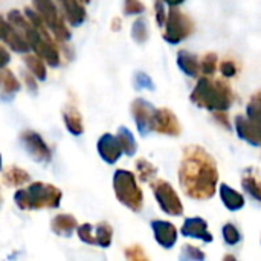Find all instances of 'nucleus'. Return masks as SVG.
Returning <instances> with one entry per match:
<instances>
[{
	"mask_svg": "<svg viewBox=\"0 0 261 261\" xmlns=\"http://www.w3.org/2000/svg\"><path fill=\"white\" fill-rule=\"evenodd\" d=\"M179 180L188 197L196 200L211 199L219 180L214 159L197 145L187 147L179 168Z\"/></svg>",
	"mask_w": 261,
	"mask_h": 261,
	"instance_id": "nucleus-1",
	"label": "nucleus"
},
{
	"mask_svg": "<svg viewBox=\"0 0 261 261\" xmlns=\"http://www.w3.org/2000/svg\"><path fill=\"white\" fill-rule=\"evenodd\" d=\"M191 101L210 112H226L232 104V92L223 81H213L211 78H200L196 84Z\"/></svg>",
	"mask_w": 261,
	"mask_h": 261,
	"instance_id": "nucleus-2",
	"label": "nucleus"
},
{
	"mask_svg": "<svg viewBox=\"0 0 261 261\" xmlns=\"http://www.w3.org/2000/svg\"><path fill=\"white\" fill-rule=\"evenodd\" d=\"M61 197L63 194L57 187L35 182L24 190H18L14 196V202L21 211H34L41 208L55 210L61 205Z\"/></svg>",
	"mask_w": 261,
	"mask_h": 261,
	"instance_id": "nucleus-3",
	"label": "nucleus"
},
{
	"mask_svg": "<svg viewBox=\"0 0 261 261\" xmlns=\"http://www.w3.org/2000/svg\"><path fill=\"white\" fill-rule=\"evenodd\" d=\"M113 190L118 200L124 206L132 210L133 213H139L142 210L144 196L136 184V177L133 173L127 170H116L113 176Z\"/></svg>",
	"mask_w": 261,
	"mask_h": 261,
	"instance_id": "nucleus-4",
	"label": "nucleus"
},
{
	"mask_svg": "<svg viewBox=\"0 0 261 261\" xmlns=\"http://www.w3.org/2000/svg\"><path fill=\"white\" fill-rule=\"evenodd\" d=\"M35 11L43 18L44 24L55 34L60 41H67L70 38V31L64 24V18L61 17L54 0H32Z\"/></svg>",
	"mask_w": 261,
	"mask_h": 261,
	"instance_id": "nucleus-5",
	"label": "nucleus"
},
{
	"mask_svg": "<svg viewBox=\"0 0 261 261\" xmlns=\"http://www.w3.org/2000/svg\"><path fill=\"white\" fill-rule=\"evenodd\" d=\"M164 26H165V32L162 35H164L165 41H168L170 44H177V43L184 41L187 37L191 35V32L194 29L191 18L174 6L168 12Z\"/></svg>",
	"mask_w": 261,
	"mask_h": 261,
	"instance_id": "nucleus-6",
	"label": "nucleus"
},
{
	"mask_svg": "<svg viewBox=\"0 0 261 261\" xmlns=\"http://www.w3.org/2000/svg\"><path fill=\"white\" fill-rule=\"evenodd\" d=\"M153 193L161 206V210L168 216H182L184 206L182 202L174 191V188L167 180H156L153 182Z\"/></svg>",
	"mask_w": 261,
	"mask_h": 261,
	"instance_id": "nucleus-7",
	"label": "nucleus"
},
{
	"mask_svg": "<svg viewBox=\"0 0 261 261\" xmlns=\"http://www.w3.org/2000/svg\"><path fill=\"white\" fill-rule=\"evenodd\" d=\"M20 142L23 145V148L26 150V153L40 164H47L52 159V153L50 148L47 147V144L43 141V138L32 130H24L20 135Z\"/></svg>",
	"mask_w": 261,
	"mask_h": 261,
	"instance_id": "nucleus-8",
	"label": "nucleus"
},
{
	"mask_svg": "<svg viewBox=\"0 0 261 261\" xmlns=\"http://www.w3.org/2000/svg\"><path fill=\"white\" fill-rule=\"evenodd\" d=\"M151 132H158L168 136L180 135V124L176 115L168 109H154L151 118Z\"/></svg>",
	"mask_w": 261,
	"mask_h": 261,
	"instance_id": "nucleus-9",
	"label": "nucleus"
},
{
	"mask_svg": "<svg viewBox=\"0 0 261 261\" xmlns=\"http://www.w3.org/2000/svg\"><path fill=\"white\" fill-rule=\"evenodd\" d=\"M153 113H154V107L142 99V98H138L133 101L132 104V115H133V119L138 125V130L142 136H147L150 132H151V118H153Z\"/></svg>",
	"mask_w": 261,
	"mask_h": 261,
	"instance_id": "nucleus-10",
	"label": "nucleus"
},
{
	"mask_svg": "<svg viewBox=\"0 0 261 261\" xmlns=\"http://www.w3.org/2000/svg\"><path fill=\"white\" fill-rule=\"evenodd\" d=\"M98 153L101 156V159L104 162H107L109 165H113L115 162H118V159L122 156V147L119 144L118 136H113L110 133H106L99 138L98 141Z\"/></svg>",
	"mask_w": 261,
	"mask_h": 261,
	"instance_id": "nucleus-11",
	"label": "nucleus"
},
{
	"mask_svg": "<svg viewBox=\"0 0 261 261\" xmlns=\"http://www.w3.org/2000/svg\"><path fill=\"white\" fill-rule=\"evenodd\" d=\"M151 229L154 232L156 242L164 249H171L177 242V229L173 223L164 222V220H154L151 222Z\"/></svg>",
	"mask_w": 261,
	"mask_h": 261,
	"instance_id": "nucleus-12",
	"label": "nucleus"
},
{
	"mask_svg": "<svg viewBox=\"0 0 261 261\" xmlns=\"http://www.w3.org/2000/svg\"><path fill=\"white\" fill-rule=\"evenodd\" d=\"M180 232L185 236V237H190V239H196V240H202L205 243H211L213 242V234H210L208 231V223L206 220L200 219V217H191V219H187Z\"/></svg>",
	"mask_w": 261,
	"mask_h": 261,
	"instance_id": "nucleus-13",
	"label": "nucleus"
},
{
	"mask_svg": "<svg viewBox=\"0 0 261 261\" xmlns=\"http://www.w3.org/2000/svg\"><path fill=\"white\" fill-rule=\"evenodd\" d=\"M236 130H237V135L249 142L251 145H255V147H260V132L257 128V125L248 118V116H237L236 118Z\"/></svg>",
	"mask_w": 261,
	"mask_h": 261,
	"instance_id": "nucleus-14",
	"label": "nucleus"
},
{
	"mask_svg": "<svg viewBox=\"0 0 261 261\" xmlns=\"http://www.w3.org/2000/svg\"><path fill=\"white\" fill-rule=\"evenodd\" d=\"M0 40H3L12 50L20 52V54H26V52L31 49V47H29V43H28L26 38L21 35V32H20L15 26H12L9 21H8V24H6L5 32H3V35H2Z\"/></svg>",
	"mask_w": 261,
	"mask_h": 261,
	"instance_id": "nucleus-15",
	"label": "nucleus"
},
{
	"mask_svg": "<svg viewBox=\"0 0 261 261\" xmlns=\"http://www.w3.org/2000/svg\"><path fill=\"white\" fill-rule=\"evenodd\" d=\"M242 185L251 197H254L257 202H261V171L257 168L245 170L242 176Z\"/></svg>",
	"mask_w": 261,
	"mask_h": 261,
	"instance_id": "nucleus-16",
	"label": "nucleus"
},
{
	"mask_svg": "<svg viewBox=\"0 0 261 261\" xmlns=\"http://www.w3.org/2000/svg\"><path fill=\"white\" fill-rule=\"evenodd\" d=\"M66 18L72 26H80L86 20V9L80 0H58Z\"/></svg>",
	"mask_w": 261,
	"mask_h": 261,
	"instance_id": "nucleus-17",
	"label": "nucleus"
},
{
	"mask_svg": "<svg viewBox=\"0 0 261 261\" xmlns=\"http://www.w3.org/2000/svg\"><path fill=\"white\" fill-rule=\"evenodd\" d=\"M50 228L52 231L60 236V237H70L73 234V231H76L78 228V222L75 217L69 216V214H58L52 219L50 222Z\"/></svg>",
	"mask_w": 261,
	"mask_h": 261,
	"instance_id": "nucleus-18",
	"label": "nucleus"
},
{
	"mask_svg": "<svg viewBox=\"0 0 261 261\" xmlns=\"http://www.w3.org/2000/svg\"><path fill=\"white\" fill-rule=\"evenodd\" d=\"M177 64H179V69L191 76V78H199L200 75V60L197 55L191 54V52H187V50H180L179 55H177Z\"/></svg>",
	"mask_w": 261,
	"mask_h": 261,
	"instance_id": "nucleus-19",
	"label": "nucleus"
},
{
	"mask_svg": "<svg viewBox=\"0 0 261 261\" xmlns=\"http://www.w3.org/2000/svg\"><path fill=\"white\" fill-rule=\"evenodd\" d=\"M220 197L223 205L229 210V211H239L245 206V199L240 193H237L236 190H232L229 185L222 184L220 185Z\"/></svg>",
	"mask_w": 261,
	"mask_h": 261,
	"instance_id": "nucleus-20",
	"label": "nucleus"
},
{
	"mask_svg": "<svg viewBox=\"0 0 261 261\" xmlns=\"http://www.w3.org/2000/svg\"><path fill=\"white\" fill-rule=\"evenodd\" d=\"M63 119H64V124H66L67 130H69L72 135L80 136V135L84 132V125H83L81 115H80V112H78L73 106H67V107L63 110Z\"/></svg>",
	"mask_w": 261,
	"mask_h": 261,
	"instance_id": "nucleus-21",
	"label": "nucleus"
},
{
	"mask_svg": "<svg viewBox=\"0 0 261 261\" xmlns=\"http://www.w3.org/2000/svg\"><path fill=\"white\" fill-rule=\"evenodd\" d=\"M2 179L6 187H23L24 184L29 182L31 176L28 174V171H24L18 167H11L3 173Z\"/></svg>",
	"mask_w": 261,
	"mask_h": 261,
	"instance_id": "nucleus-22",
	"label": "nucleus"
},
{
	"mask_svg": "<svg viewBox=\"0 0 261 261\" xmlns=\"http://www.w3.org/2000/svg\"><path fill=\"white\" fill-rule=\"evenodd\" d=\"M24 64L35 78H38L40 81L46 80V66L41 57H38L37 54H28L24 57Z\"/></svg>",
	"mask_w": 261,
	"mask_h": 261,
	"instance_id": "nucleus-23",
	"label": "nucleus"
},
{
	"mask_svg": "<svg viewBox=\"0 0 261 261\" xmlns=\"http://www.w3.org/2000/svg\"><path fill=\"white\" fill-rule=\"evenodd\" d=\"M116 136L119 139V144L122 147V151L127 156H133L136 153V150H138V144H136V139L132 135V132L128 128H125V127H119Z\"/></svg>",
	"mask_w": 261,
	"mask_h": 261,
	"instance_id": "nucleus-24",
	"label": "nucleus"
},
{
	"mask_svg": "<svg viewBox=\"0 0 261 261\" xmlns=\"http://www.w3.org/2000/svg\"><path fill=\"white\" fill-rule=\"evenodd\" d=\"M20 90V83L18 80L14 76L12 72L6 70L3 75V90H2V99L3 101H9L14 98V95Z\"/></svg>",
	"mask_w": 261,
	"mask_h": 261,
	"instance_id": "nucleus-25",
	"label": "nucleus"
},
{
	"mask_svg": "<svg viewBox=\"0 0 261 261\" xmlns=\"http://www.w3.org/2000/svg\"><path fill=\"white\" fill-rule=\"evenodd\" d=\"M112 237H113V229L109 223L102 222L98 223L95 228V242L101 248H109L112 245Z\"/></svg>",
	"mask_w": 261,
	"mask_h": 261,
	"instance_id": "nucleus-26",
	"label": "nucleus"
},
{
	"mask_svg": "<svg viewBox=\"0 0 261 261\" xmlns=\"http://www.w3.org/2000/svg\"><path fill=\"white\" fill-rule=\"evenodd\" d=\"M136 171H138V174H139V179L144 180V182H151V180L156 179V176H158L156 167H154L151 162L145 161V159H139V161L136 162Z\"/></svg>",
	"mask_w": 261,
	"mask_h": 261,
	"instance_id": "nucleus-27",
	"label": "nucleus"
},
{
	"mask_svg": "<svg viewBox=\"0 0 261 261\" xmlns=\"http://www.w3.org/2000/svg\"><path fill=\"white\" fill-rule=\"evenodd\" d=\"M132 37L136 43H145L148 40V26H147V20L139 17L133 26H132Z\"/></svg>",
	"mask_w": 261,
	"mask_h": 261,
	"instance_id": "nucleus-28",
	"label": "nucleus"
},
{
	"mask_svg": "<svg viewBox=\"0 0 261 261\" xmlns=\"http://www.w3.org/2000/svg\"><path fill=\"white\" fill-rule=\"evenodd\" d=\"M246 116L254 122H261V90L252 95L246 107Z\"/></svg>",
	"mask_w": 261,
	"mask_h": 261,
	"instance_id": "nucleus-29",
	"label": "nucleus"
},
{
	"mask_svg": "<svg viewBox=\"0 0 261 261\" xmlns=\"http://www.w3.org/2000/svg\"><path fill=\"white\" fill-rule=\"evenodd\" d=\"M216 67H217V55L216 54H206V55L202 57V60H200V72L205 76L214 75Z\"/></svg>",
	"mask_w": 261,
	"mask_h": 261,
	"instance_id": "nucleus-30",
	"label": "nucleus"
},
{
	"mask_svg": "<svg viewBox=\"0 0 261 261\" xmlns=\"http://www.w3.org/2000/svg\"><path fill=\"white\" fill-rule=\"evenodd\" d=\"M223 232V240L226 242V245L229 246H234L237 245L240 240H242V236H240V231L232 225V223H226L222 229Z\"/></svg>",
	"mask_w": 261,
	"mask_h": 261,
	"instance_id": "nucleus-31",
	"label": "nucleus"
},
{
	"mask_svg": "<svg viewBox=\"0 0 261 261\" xmlns=\"http://www.w3.org/2000/svg\"><path fill=\"white\" fill-rule=\"evenodd\" d=\"M76 232H78V237H80L81 242H84L87 245H96L95 234H93V226L90 223H84V225L78 226Z\"/></svg>",
	"mask_w": 261,
	"mask_h": 261,
	"instance_id": "nucleus-32",
	"label": "nucleus"
},
{
	"mask_svg": "<svg viewBox=\"0 0 261 261\" xmlns=\"http://www.w3.org/2000/svg\"><path fill=\"white\" fill-rule=\"evenodd\" d=\"M135 86L136 89H147V90H154V84L151 78L144 73V72H136L135 75Z\"/></svg>",
	"mask_w": 261,
	"mask_h": 261,
	"instance_id": "nucleus-33",
	"label": "nucleus"
},
{
	"mask_svg": "<svg viewBox=\"0 0 261 261\" xmlns=\"http://www.w3.org/2000/svg\"><path fill=\"white\" fill-rule=\"evenodd\" d=\"M180 258L182 260H203L205 254L200 249L194 248V246H184Z\"/></svg>",
	"mask_w": 261,
	"mask_h": 261,
	"instance_id": "nucleus-34",
	"label": "nucleus"
},
{
	"mask_svg": "<svg viewBox=\"0 0 261 261\" xmlns=\"http://www.w3.org/2000/svg\"><path fill=\"white\" fill-rule=\"evenodd\" d=\"M144 5L139 0H125L124 3V14L125 15H138L144 12Z\"/></svg>",
	"mask_w": 261,
	"mask_h": 261,
	"instance_id": "nucleus-35",
	"label": "nucleus"
},
{
	"mask_svg": "<svg viewBox=\"0 0 261 261\" xmlns=\"http://www.w3.org/2000/svg\"><path fill=\"white\" fill-rule=\"evenodd\" d=\"M125 257H127L128 260L133 261L147 260V255L144 254V249H142L141 246H138V245L127 248V249H125Z\"/></svg>",
	"mask_w": 261,
	"mask_h": 261,
	"instance_id": "nucleus-36",
	"label": "nucleus"
},
{
	"mask_svg": "<svg viewBox=\"0 0 261 261\" xmlns=\"http://www.w3.org/2000/svg\"><path fill=\"white\" fill-rule=\"evenodd\" d=\"M156 20H158V24L161 28H164L165 20H167V14H165V9H164V0L156 2Z\"/></svg>",
	"mask_w": 261,
	"mask_h": 261,
	"instance_id": "nucleus-37",
	"label": "nucleus"
},
{
	"mask_svg": "<svg viewBox=\"0 0 261 261\" xmlns=\"http://www.w3.org/2000/svg\"><path fill=\"white\" fill-rule=\"evenodd\" d=\"M220 69H222L223 76H226V78H232V76L237 73V66H236L234 63H231V61H225V63H222Z\"/></svg>",
	"mask_w": 261,
	"mask_h": 261,
	"instance_id": "nucleus-38",
	"label": "nucleus"
},
{
	"mask_svg": "<svg viewBox=\"0 0 261 261\" xmlns=\"http://www.w3.org/2000/svg\"><path fill=\"white\" fill-rule=\"evenodd\" d=\"M9 61H11V55H9V52H8V50L0 44V69L6 67Z\"/></svg>",
	"mask_w": 261,
	"mask_h": 261,
	"instance_id": "nucleus-39",
	"label": "nucleus"
},
{
	"mask_svg": "<svg viewBox=\"0 0 261 261\" xmlns=\"http://www.w3.org/2000/svg\"><path fill=\"white\" fill-rule=\"evenodd\" d=\"M24 83H26V86L29 87L31 92H37V83H35V76L32 73L24 75Z\"/></svg>",
	"mask_w": 261,
	"mask_h": 261,
	"instance_id": "nucleus-40",
	"label": "nucleus"
},
{
	"mask_svg": "<svg viewBox=\"0 0 261 261\" xmlns=\"http://www.w3.org/2000/svg\"><path fill=\"white\" fill-rule=\"evenodd\" d=\"M185 0H164V3H167L168 6H177V5H180V3H184Z\"/></svg>",
	"mask_w": 261,
	"mask_h": 261,
	"instance_id": "nucleus-41",
	"label": "nucleus"
},
{
	"mask_svg": "<svg viewBox=\"0 0 261 261\" xmlns=\"http://www.w3.org/2000/svg\"><path fill=\"white\" fill-rule=\"evenodd\" d=\"M6 24H8V21H6V20H3V18L0 17V38H2V35H3V32H5Z\"/></svg>",
	"mask_w": 261,
	"mask_h": 261,
	"instance_id": "nucleus-42",
	"label": "nucleus"
},
{
	"mask_svg": "<svg viewBox=\"0 0 261 261\" xmlns=\"http://www.w3.org/2000/svg\"><path fill=\"white\" fill-rule=\"evenodd\" d=\"M80 2H83V3H89L90 0H80Z\"/></svg>",
	"mask_w": 261,
	"mask_h": 261,
	"instance_id": "nucleus-43",
	"label": "nucleus"
},
{
	"mask_svg": "<svg viewBox=\"0 0 261 261\" xmlns=\"http://www.w3.org/2000/svg\"><path fill=\"white\" fill-rule=\"evenodd\" d=\"M0 170H2V156H0Z\"/></svg>",
	"mask_w": 261,
	"mask_h": 261,
	"instance_id": "nucleus-44",
	"label": "nucleus"
},
{
	"mask_svg": "<svg viewBox=\"0 0 261 261\" xmlns=\"http://www.w3.org/2000/svg\"><path fill=\"white\" fill-rule=\"evenodd\" d=\"M260 147H261V138H260Z\"/></svg>",
	"mask_w": 261,
	"mask_h": 261,
	"instance_id": "nucleus-45",
	"label": "nucleus"
},
{
	"mask_svg": "<svg viewBox=\"0 0 261 261\" xmlns=\"http://www.w3.org/2000/svg\"><path fill=\"white\" fill-rule=\"evenodd\" d=\"M0 81H2V76H0Z\"/></svg>",
	"mask_w": 261,
	"mask_h": 261,
	"instance_id": "nucleus-46",
	"label": "nucleus"
}]
</instances>
